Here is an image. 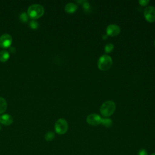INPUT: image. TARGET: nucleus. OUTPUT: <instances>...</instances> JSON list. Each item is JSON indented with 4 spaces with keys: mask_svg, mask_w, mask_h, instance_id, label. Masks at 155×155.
<instances>
[{
    "mask_svg": "<svg viewBox=\"0 0 155 155\" xmlns=\"http://www.w3.org/2000/svg\"><path fill=\"white\" fill-rule=\"evenodd\" d=\"M44 13V7L38 4H35L31 5L27 10V15L28 16L34 19H36L43 15Z\"/></svg>",
    "mask_w": 155,
    "mask_h": 155,
    "instance_id": "1",
    "label": "nucleus"
},
{
    "mask_svg": "<svg viewBox=\"0 0 155 155\" xmlns=\"http://www.w3.org/2000/svg\"><path fill=\"white\" fill-rule=\"evenodd\" d=\"M116 110V104L112 101L104 102L100 107V112L104 117H109L112 115Z\"/></svg>",
    "mask_w": 155,
    "mask_h": 155,
    "instance_id": "2",
    "label": "nucleus"
},
{
    "mask_svg": "<svg viewBox=\"0 0 155 155\" xmlns=\"http://www.w3.org/2000/svg\"><path fill=\"white\" fill-rule=\"evenodd\" d=\"M113 61L111 56L108 54H103L98 59L97 67L101 70L105 71L111 67Z\"/></svg>",
    "mask_w": 155,
    "mask_h": 155,
    "instance_id": "3",
    "label": "nucleus"
},
{
    "mask_svg": "<svg viewBox=\"0 0 155 155\" xmlns=\"http://www.w3.org/2000/svg\"><path fill=\"white\" fill-rule=\"evenodd\" d=\"M54 130L59 134H64L68 130V124L65 119H59L54 124Z\"/></svg>",
    "mask_w": 155,
    "mask_h": 155,
    "instance_id": "4",
    "label": "nucleus"
},
{
    "mask_svg": "<svg viewBox=\"0 0 155 155\" xmlns=\"http://www.w3.org/2000/svg\"><path fill=\"white\" fill-rule=\"evenodd\" d=\"M143 15L147 21L150 22L155 21V7L148 6L145 8Z\"/></svg>",
    "mask_w": 155,
    "mask_h": 155,
    "instance_id": "5",
    "label": "nucleus"
},
{
    "mask_svg": "<svg viewBox=\"0 0 155 155\" xmlns=\"http://www.w3.org/2000/svg\"><path fill=\"white\" fill-rule=\"evenodd\" d=\"M102 117L97 114L93 113L87 116V122L91 125L96 126L101 123Z\"/></svg>",
    "mask_w": 155,
    "mask_h": 155,
    "instance_id": "6",
    "label": "nucleus"
},
{
    "mask_svg": "<svg viewBox=\"0 0 155 155\" xmlns=\"http://www.w3.org/2000/svg\"><path fill=\"white\" fill-rule=\"evenodd\" d=\"M12 42V38L8 34H3L0 36V47L6 48L10 46Z\"/></svg>",
    "mask_w": 155,
    "mask_h": 155,
    "instance_id": "7",
    "label": "nucleus"
},
{
    "mask_svg": "<svg viewBox=\"0 0 155 155\" xmlns=\"http://www.w3.org/2000/svg\"><path fill=\"white\" fill-rule=\"evenodd\" d=\"M107 35L111 36H116L118 35L120 32V28L119 25L116 24H110L107 26Z\"/></svg>",
    "mask_w": 155,
    "mask_h": 155,
    "instance_id": "8",
    "label": "nucleus"
},
{
    "mask_svg": "<svg viewBox=\"0 0 155 155\" xmlns=\"http://www.w3.org/2000/svg\"><path fill=\"white\" fill-rule=\"evenodd\" d=\"M13 120V117L10 114H5L0 116V123L4 125H9L12 124Z\"/></svg>",
    "mask_w": 155,
    "mask_h": 155,
    "instance_id": "9",
    "label": "nucleus"
},
{
    "mask_svg": "<svg viewBox=\"0 0 155 155\" xmlns=\"http://www.w3.org/2000/svg\"><path fill=\"white\" fill-rule=\"evenodd\" d=\"M78 9V5L73 2H69L65 6V10L68 13H73Z\"/></svg>",
    "mask_w": 155,
    "mask_h": 155,
    "instance_id": "10",
    "label": "nucleus"
},
{
    "mask_svg": "<svg viewBox=\"0 0 155 155\" xmlns=\"http://www.w3.org/2000/svg\"><path fill=\"white\" fill-rule=\"evenodd\" d=\"M10 56V54L8 53V51H7V50H3L2 51H0V61L1 62H5L7 61Z\"/></svg>",
    "mask_w": 155,
    "mask_h": 155,
    "instance_id": "11",
    "label": "nucleus"
},
{
    "mask_svg": "<svg viewBox=\"0 0 155 155\" xmlns=\"http://www.w3.org/2000/svg\"><path fill=\"white\" fill-rule=\"evenodd\" d=\"M7 104L5 99L2 97H0V114L3 113L7 109Z\"/></svg>",
    "mask_w": 155,
    "mask_h": 155,
    "instance_id": "12",
    "label": "nucleus"
},
{
    "mask_svg": "<svg viewBox=\"0 0 155 155\" xmlns=\"http://www.w3.org/2000/svg\"><path fill=\"white\" fill-rule=\"evenodd\" d=\"M101 124L106 128H110L111 127L113 122H112V120L111 119L105 117V118H102Z\"/></svg>",
    "mask_w": 155,
    "mask_h": 155,
    "instance_id": "13",
    "label": "nucleus"
},
{
    "mask_svg": "<svg viewBox=\"0 0 155 155\" xmlns=\"http://www.w3.org/2000/svg\"><path fill=\"white\" fill-rule=\"evenodd\" d=\"M55 134L53 131H48L44 136V138L47 141H51L54 138Z\"/></svg>",
    "mask_w": 155,
    "mask_h": 155,
    "instance_id": "14",
    "label": "nucleus"
},
{
    "mask_svg": "<svg viewBox=\"0 0 155 155\" xmlns=\"http://www.w3.org/2000/svg\"><path fill=\"white\" fill-rule=\"evenodd\" d=\"M114 49V45L111 43H107L104 47L105 51L106 53H110Z\"/></svg>",
    "mask_w": 155,
    "mask_h": 155,
    "instance_id": "15",
    "label": "nucleus"
},
{
    "mask_svg": "<svg viewBox=\"0 0 155 155\" xmlns=\"http://www.w3.org/2000/svg\"><path fill=\"white\" fill-rule=\"evenodd\" d=\"M28 15L26 13L23 12L21 14L19 18L22 22H27L28 21Z\"/></svg>",
    "mask_w": 155,
    "mask_h": 155,
    "instance_id": "16",
    "label": "nucleus"
},
{
    "mask_svg": "<svg viewBox=\"0 0 155 155\" xmlns=\"http://www.w3.org/2000/svg\"><path fill=\"white\" fill-rule=\"evenodd\" d=\"M38 23L35 21V20H31L30 22V26L31 28L33 29H36L38 27Z\"/></svg>",
    "mask_w": 155,
    "mask_h": 155,
    "instance_id": "17",
    "label": "nucleus"
},
{
    "mask_svg": "<svg viewBox=\"0 0 155 155\" xmlns=\"http://www.w3.org/2000/svg\"><path fill=\"white\" fill-rule=\"evenodd\" d=\"M138 155H148V152L145 149L142 148L139 150Z\"/></svg>",
    "mask_w": 155,
    "mask_h": 155,
    "instance_id": "18",
    "label": "nucleus"
},
{
    "mask_svg": "<svg viewBox=\"0 0 155 155\" xmlns=\"http://www.w3.org/2000/svg\"><path fill=\"white\" fill-rule=\"evenodd\" d=\"M139 3L143 6L147 5L148 3H149V1L148 0H140L139 1Z\"/></svg>",
    "mask_w": 155,
    "mask_h": 155,
    "instance_id": "19",
    "label": "nucleus"
},
{
    "mask_svg": "<svg viewBox=\"0 0 155 155\" xmlns=\"http://www.w3.org/2000/svg\"><path fill=\"white\" fill-rule=\"evenodd\" d=\"M107 38H108V35H107V34L103 35V36H102V39H107Z\"/></svg>",
    "mask_w": 155,
    "mask_h": 155,
    "instance_id": "20",
    "label": "nucleus"
},
{
    "mask_svg": "<svg viewBox=\"0 0 155 155\" xmlns=\"http://www.w3.org/2000/svg\"><path fill=\"white\" fill-rule=\"evenodd\" d=\"M10 51H11L12 53H15V48H14V47H11V48H10Z\"/></svg>",
    "mask_w": 155,
    "mask_h": 155,
    "instance_id": "21",
    "label": "nucleus"
},
{
    "mask_svg": "<svg viewBox=\"0 0 155 155\" xmlns=\"http://www.w3.org/2000/svg\"><path fill=\"white\" fill-rule=\"evenodd\" d=\"M151 155H155V153H153V154H151Z\"/></svg>",
    "mask_w": 155,
    "mask_h": 155,
    "instance_id": "22",
    "label": "nucleus"
},
{
    "mask_svg": "<svg viewBox=\"0 0 155 155\" xmlns=\"http://www.w3.org/2000/svg\"><path fill=\"white\" fill-rule=\"evenodd\" d=\"M1 125H0V130H1Z\"/></svg>",
    "mask_w": 155,
    "mask_h": 155,
    "instance_id": "23",
    "label": "nucleus"
},
{
    "mask_svg": "<svg viewBox=\"0 0 155 155\" xmlns=\"http://www.w3.org/2000/svg\"><path fill=\"white\" fill-rule=\"evenodd\" d=\"M154 45H155V41H154Z\"/></svg>",
    "mask_w": 155,
    "mask_h": 155,
    "instance_id": "24",
    "label": "nucleus"
}]
</instances>
